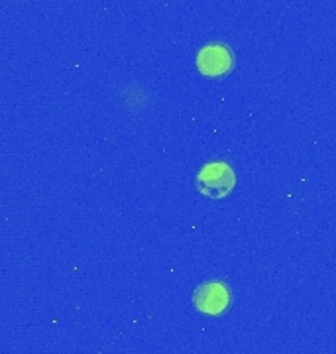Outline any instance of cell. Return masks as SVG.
Here are the masks:
<instances>
[{"mask_svg": "<svg viewBox=\"0 0 336 354\" xmlns=\"http://www.w3.org/2000/svg\"><path fill=\"white\" fill-rule=\"evenodd\" d=\"M236 185V176L226 162H209L199 169L195 177V187L209 199H223Z\"/></svg>", "mask_w": 336, "mask_h": 354, "instance_id": "obj_1", "label": "cell"}, {"mask_svg": "<svg viewBox=\"0 0 336 354\" xmlns=\"http://www.w3.org/2000/svg\"><path fill=\"white\" fill-rule=\"evenodd\" d=\"M193 304L205 315H221L232 304V295L223 281H205L193 291Z\"/></svg>", "mask_w": 336, "mask_h": 354, "instance_id": "obj_2", "label": "cell"}, {"mask_svg": "<svg viewBox=\"0 0 336 354\" xmlns=\"http://www.w3.org/2000/svg\"><path fill=\"white\" fill-rule=\"evenodd\" d=\"M197 67L207 77L226 75L234 67V53L226 44H207L197 53Z\"/></svg>", "mask_w": 336, "mask_h": 354, "instance_id": "obj_3", "label": "cell"}]
</instances>
